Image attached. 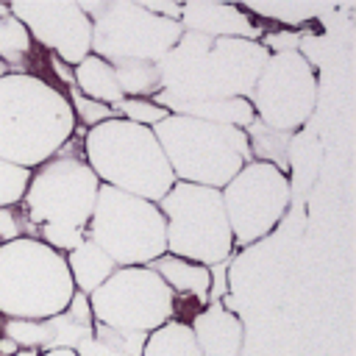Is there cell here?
I'll return each instance as SVG.
<instances>
[{
  "instance_id": "1",
  "label": "cell",
  "mask_w": 356,
  "mask_h": 356,
  "mask_svg": "<svg viewBox=\"0 0 356 356\" xmlns=\"http://www.w3.org/2000/svg\"><path fill=\"white\" fill-rule=\"evenodd\" d=\"M267 58V47L253 39H209L181 31L156 67L161 92L175 100H225L248 97Z\"/></svg>"
},
{
  "instance_id": "2",
  "label": "cell",
  "mask_w": 356,
  "mask_h": 356,
  "mask_svg": "<svg viewBox=\"0 0 356 356\" xmlns=\"http://www.w3.org/2000/svg\"><path fill=\"white\" fill-rule=\"evenodd\" d=\"M75 131L67 95L31 72L0 78V159L33 170L56 156Z\"/></svg>"
},
{
  "instance_id": "3",
  "label": "cell",
  "mask_w": 356,
  "mask_h": 356,
  "mask_svg": "<svg viewBox=\"0 0 356 356\" xmlns=\"http://www.w3.org/2000/svg\"><path fill=\"white\" fill-rule=\"evenodd\" d=\"M83 159L103 186L150 203H159L175 184L153 131L122 117L106 120L86 131Z\"/></svg>"
},
{
  "instance_id": "4",
  "label": "cell",
  "mask_w": 356,
  "mask_h": 356,
  "mask_svg": "<svg viewBox=\"0 0 356 356\" xmlns=\"http://www.w3.org/2000/svg\"><path fill=\"white\" fill-rule=\"evenodd\" d=\"M150 131L172 178L181 184L222 189L248 161H253L248 134L231 125L167 114Z\"/></svg>"
},
{
  "instance_id": "5",
  "label": "cell",
  "mask_w": 356,
  "mask_h": 356,
  "mask_svg": "<svg viewBox=\"0 0 356 356\" xmlns=\"http://www.w3.org/2000/svg\"><path fill=\"white\" fill-rule=\"evenodd\" d=\"M72 295L75 286L61 253L36 236L0 245V312L6 320H47L64 312Z\"/></svg>"
},
{
  "instance_id": "6",
  "label": "cell",
  "mask_w": 356,
  "mask_h": 356,
  "mask_svg": "<svg viewBox=\"0 0 356 356\" xmlns=\"http://www.w3.org/2000/svg\"><path fill=\"white\" fill-rule=\"evenodd\" d=\"M156 206L164 217V242L170 256L203 267L231 259L234 236L222 211L220 189L175 181Z\"/></svg>"
},
{
  "instance_id": "7",
  "label": "cell",
  "mask_w": 356,
  "mask_h": 356,
  "mask_svg": "<svg viewBox=\"0 0 356 356\" xmlns=\"http://www.w3.org/2000/svg\"><path fill=\"white\" fill-rule=\"evenodd\" d=\"M86 236L103 248L117 267H147L167 253L159 206L103 184L86 222Z\"/></svg>"
},
{
  "instance_id": "8",
  "label": "cell",
  "mask_w": 356,
  "mask_h": 356,
  "mask_svg": "<svg viewBox=\"0 0 356 356\" xmlns=\"http://www.w3.org/2000/svg\"><path fill=\"white\" fill-rule=\"evenodd\" d=\"M92 22V53L114 61H159L181 36V22L150 14L131 0H83Z\"/></svg>"
},
{
  "instance_id": "9",
  "label": "cell",
  "mask_w": 356,
  "mask_h": 356,
  "mask_svg": "<svg viewBox=\"0 0 356 356\" xmlns=\"http://www.w3.org/2000/svg\"><path fill=\"white\" fill-rule=\"evenodd\" d=\"M97 189L100 181L89 170L86 159L75 150L72 142H67L56 156L39 164L36 172H31L22 197L25 214L33 228L44 222L86 228L97 200Z\"/></svg>"
},
{
  "instance_id": "10",
  "label": "cell",
  "mask_w": 356,
  "mask_h": 356,
  "mask_svg": "<svg viewBox=\"0 0 356 356\" xmlns=\"http://www.w3.org/2000/svg\"><path fill=\"white\" fill-rule=\"evenodd\" d=\"M248 100L261 125L292 134L306 125L317 106V72L300 50L270 53Z\"/></svg>"
},
{
  "instance_id": "11",
  "label": "cell",
  "mask_w": 356,
  "mask_h": 356,
  "mask_svg": "<svg viewBox=\"0 0 356 356\" xmlns=\"http://www.w3.org/2000/svg\"><path fill=\"white\" fill-rule=\"evenodd\" d=\"M95 323L128 331H156L172 320L175 298L150 267H117L89 295Z\"/></svg>"
},
{
  "instance_id": "12",
  "label": "cell",
  "mask_w": 356,
  "mask_h": 356,
  "mask_svg": "<svg viewBox=\"0 0 356 356\" xmlns=\"http://www.w3.org/2000/svg\"><path fill=\"white\" fill-rule=\"evenodd\" d=\"M220 197L234 245H253L281 222L289 206V178L253 159L220 189Z\"/></svg>"
},
{
  "instance_id": "13",
  "label": "cell",
  "mask_w": 356,
  "mask_h": 356,
  "mask_svg": "<svg viewBox=\"0 0 356 356\" xmlns=\"http://www.w3.org/2000/svg\"><path fill=\"white\" fill-rule=\"evenodd\" d=\"M8 8L25 25L31 42L44 44L58 61L75 67L92 53V22L78 0H17Z\"/></svg>"
},
{
  "instance_id": "14",
  "label": "cell",
  "mask_w": 356,
  "mask_h": 356,
  "mask_svg": "<svg viewBox=\"0 0 356 356\" xmlns=\"http://www.w3.org/2000/svg\"><path fill=\"white\" fill-rule=\"evenodd\" d=\"M181 31H195L209 39H261V28L236 6L222 3H181Z\"/></svg>"
},
{
  "instance_id": "15",
  "label": "cell",
  "mask_w": 356,
  "mask_h": 356,
  "mask_svg": "<svg viewBox=\"0 0 356 356\" xmlns=\"http://www.w3.org/2000/svg\"><path fill=\"white\" fill-rule=\"evenodd\" d=\"M189 328H192V337H195L200 356H239V350H242L245 325L222 303L203 306L192 317Z\"/></svg>"
},
{
  "instance_id": "16",
  "label": "cell",
  "mask_w": 356,
  "mask_h": 356,
  "mask_svg": "<svg viewBox=\"0 0 356 356\" xmlns=\"http://www.w3.org/2000/svg\"><path fill=\"white\" fill-rule=\"evenodd\" d=\"M95 317L89 309V298L75 292L64 312L39 320V348L47 350H78L81 342L92 337Z\"/></svg>"
},
{
  "instance_id": "17",
  "label": "cell",
  "mask_w": 356,
  "mask_h": 356,
  "mask_svg": "<svg viewBox=\"0 0 356 356\" xmlns=\"http://www.w3.org/2000/svg\"><path fill=\"white\" fill-rule=\"evenodd\" d=\"M153 103H159L161 108H167L170 114L178 117H192V120H203V122H214V125H231L239 131H248L250 122L256 120L253 106L248 97H225V100H175L164 92L150 97Z\"/></svg>"
},
{
  "instance_id": "18",
  "label": "cell",
  "mask_w": 356,
  "mask_h": 356,
  "mask_svg": "<svg viewBox=\"0 0 356 356\" xmlns=\"http://www.w3.org/2000/svg\"><path fill=\"white\" fill-rule=\"evenodd\" d=\"M164 284L167 289L175 295H186V298H195L200 303L209 306V286H211V275H209V267L203 264H195V261H186V259H178V256H159L156 261L147 264Z\"/></svg>"
},
{
  "instance_id": "19",
  "label": "cell",
  "mask_w": 356,
  "mask_h": 356,
  "mask_svg": "<svg viewBox=\"0 0 356 356\" xmlns=\"http://www.w3.org/2000/svg\"><path fill=\"white\" fill-rule=\"evenodd\" d=\"M64 259H67V270H70V278H72L75 292H81V295H86V298H89L103 281H108L111 273L117 270V264L111 261V256H108L103 248H97L89 236H86L78 248H72Z\"/></svg>"
},
{
  "instance_id": "20",
  "label": "cell",
  "mask_w": 356,
  "mask_h": 356,
  "mask_svg": "<svg viewBox=\"0 0 356 356\" xmlns=\"http://www.w3.org/2000/svg\"><path fill=\"white\" fill-rule=\"evenodd\" d=\"M72 83L78 86L81 95H86L89 100H97V103H103V106H108L114 111L125 100L120 86H117L114 67L106 58L95 56V53H89L86 58H81L72 67Z\"/></svg>"
},
{
  "instance_id": "21",
  "label": "cell",
  "mask_w": 356,
  "mask_h": 356,
  "mask_svg": "<svg viewBox=\"0 0 356 356\" xmlns=\"http://www.w3.org/2000/svg\"><path fill=\"white\" fill-rule=\"evenodd\" d=\"M142 356H200L189 323L167 320L156 331L147 334Z\"/></svg>"
},
{
  "instance_id": "22",
  "label": "cell",
  "mask_w": 356,
  "mask_h": 356,
  "mask_svg": "<svg viewBox=\"0 0 356 356\" xmlns=\"http://www.w3.org/2000/svg\"><path fill=\"white\" fill-rule=\"evenodd\" d=\"M114 78L122 92V97H145L150 100L153 95L161 92V78L159 67L153 61H114Z\"/></svg>"
},
{
  "instance_id": "23",
  "label": "cell",
  "mask_w": 356,
  "mask_h": 356,
  "mask_svg": "<svg viewBox=\"0 0 356 356\" xmlns=\"http://www.w3.org/2000/svg\"><path fill=\"white\" fill-rule=\"evenodd\" d=\"M31 53V36L25 25L11 14L8 3H0V61L8 72H22L19 64Z\"/></svg>"
},
{
  "instance_id": "24",
  "label": "cell",
  "mask_w": 356,
  "mask_h": 356,
  "mask_svg": "<svg viewBox=\"0 0 356 356\" xmlns=\"http://www.w3.org/2000/svg\"><path fill=\"white\" fill-rule=\"evenodd\" d=\"M248 11L253 14H261V17H273L278 22H286V25H300L323 11H328L331 6H323V3H295V0H286V3H248L245 6ZM245 11V14H248Z\"/></svg>"
},
{
  "instance_id": "25",
  "label": "cell",
  "mask_w": 356,
  "mask_h": 356,
  "mask_svg": "<svg viewBox=\"0 0 356 356\" xmlns=\"http://www.w3.org/2000/svg\"><path fill=\"white\" fill-rule=\"evenodd\" d=\"M31 172L33 170H25L19 164H11V161L0 159V209H8V206H14L25 197Z\"/></svg>"
},
{
  "instance_id": "26",
  "label": "cell",
  "mask_w": 356,
  "mask_h": 356,
  "mask_svg": "<svg viewBox=\"0 0 356 356\" xmlns=\"http://www.w3.org/2000/svg\"><path fill=\"white\" fill-rule=\"evenodd\" d=\"M36 239L44 242L47 248H53L56 253H70L72 248H78L86 239V228H75V225H58V222H44L36 225Z\"/></svg>"
},
{
  "instance_id": "27",
  "label": "cell",
  "mask_w": 356,
  "mask_h": 356,
  "mask_svg": "<svg viewBox=\"0 0 356 356\" xmlns=\"http://www.w3.org/2000/svg\"><path fill=\"white\" fill-rule=\"evenodd\" d=\"M117 114L134 125H142V128H153L159 125L170 111L161 108L159 103L153 100H145V97H125L120 106H117Z\"/></svg>"
},
{
  "instance_id": "28",
  "label": "cell",
  "mask_w": 356,
  "mask_h": 356,
  "mask_svg": "<svg viewBox=\"0 0 356 356\" xmlns=\"http://www.w3.org/2000/svg\"><path fill=\"white\" fill-rule=\"evenodd\" d=\"M70 108H72V114L81 117V122H86L89 128H95V125H100V122H106V120L120 117L114 108H108V106H103V103L89 100L86 95H81L75 83H70Z\"/></svg>"
},
{
  "instance_id": "29",
  "label": "cell",
  "mask_w": 356,
  "mask_h": 356,
  "mask_svg": "<svg viewBox=\"0 0 356 356\" xmlns=\"http://www.w3.org/2000/svg\"><path fill=\"white\" fill-rule=\"evenodd\" d=\"M3 334L17 348H39V320H6Z\"/></svg>"
},
{
  "instance_id": "30",
  "label": "cell",
  "mask_w": 356,
  "mask_h": 356,
  "mask_svg": "<svg viewBox=\"0 0 356 356\" xmlns=\"http://www.w3.org/2000/svg\"><path fill=\"white\" fill-rule=\"evenodd\" d=\"M25 231H33V225H31L28 214H19L14 206L0 209V245L14 242V239L25 236Z\"/></svg>"
},
{
  "instance_id": "31",
  "label": "cell",
  "mask_w": 356,
  "mask_h": 356,
  "mask_svg": "<svg viewBox=\"0 0 356 356\" xmlns=\"http://www.w3.org/2000/svg\"><path fill=\"white\" fill-rule=\"evenodd\" d=\"M259 42L267 47V53H289L300 47V33H267Z\"/></svg>"
},
{
  "instance_id": "32",
  "label": "cell",
  "mask_w": 356,
  "mask_h": 356,
  "mask_svg": "<svg viewBox=\"0 0 356 356\" xmlns=\"http://www.w3.org/2000/svg\"><path fill=\"white\" fill-rule=\"evenodd\" d=\"M75 356H134V353H128V350H122V348H114V345H108V342H100V339L89 337L86 342L78 345Z\"/></svg>"
},
{
  "instance_id": "33",
  "label": "cell",
  "mask_w": 356,
  "mask_h": 356,
  "mask_svg": "<svg viewBox=\"0 0 356 356\" xmlns=\"http://www.w3.org/2000/svg\"><path fill=\"white\" fill-rule=\"evenodd\" d=\"M209 275H211V286H209V300L211 303H220V298L228 292V261H220V264H211L209 267Z\"/></svg>"
},
{
  "instance_id": "34",
  "label": "cell",
  "mask_w": 356,
  "mask_h": 356,
  "mask_svg": "<svg viewBox=\"0 0 356 356\" xmlns=\"http://www.w3.org/2000/svg\"><path fill=\"white\" fill-rule=\"evenodd\" d=\"M142 6L150 14H156V17H164V19H172V22L181 19V3H153V0H145Z\"/></svg>"
},
{
  "instance_id": "35",
  "label": "cell",
  "mask_w": 356,
  "mask_h": 356,
  "mask_svg": "<svg viewBox=\"0 0 356 356\" xmlns=\"http://www.w3.org/2000/svg\"><path fill=\"white\" fill-rule=\"evenodd\" d=\"M17 350H19V348H17L8 337H3V339H0V356H14Z\"/></svg>"
},
{
  "instance_id": "36",
  "label": "cell",
  "mask_w": 356,
  "mask_h": 356,
  "mask_svg": "<svg viewBox=\"0 0 356 356\" xmlns=\"http://www.w3.org/2000/svg\"><path fill=\"white\" fill-rule=\"evenodd\" d=\"M14 356H39V350L36 348H19Z\"/></svg>"
},
{
  "instance_id": "37",
  "label": "cell",
  "mask_w": 356,
  "mask_h": 356,
  "mask_svg": "<svg viewBox=\"0 0 356 356\" xmlns=\"http://www.w3.org/2000/svg\"><path fill=\"white\" fill-rule=\"evenodd\" d=\"M39 356H75V350H47V353H39Z\"/></svg>"
},
{
  "instance_id": "38",
  "label": "cell",
  "mask_w": 356,
  "mask_h": 356,
  "mask_svg": "<svg viewBox=\"0 0 356 356\" xmlns=\"http://www.w3.org/2000/svg\"><path fill=\"white\" fill-rule=\"evenodd\" d=\"M6 72H8V67H6V64H3V61H0V78H3V75H6Z\"/></svg>"
}]
</instances>
